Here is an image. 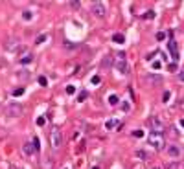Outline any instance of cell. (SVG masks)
<instances>
[{"label":"cell","mask_w":184,"mask_h":169,"mask_svg":"<svg viewBox=\"0 0 184 169\" xmlns=\"http://www.w3.org/2000/svg\"><path fill=\"white\" fill-rule=\"evenodd\" d=\"M37 81H39V85H40V86H46V85H48V79H46L44 76H40Z\"/></svg>","instance_id":"obj_22"},{"label":"cell","mask_w":184,"mask_h":169,"mask_svg":"<svg viewBox=\"0 0 184 169\" xmlns=\"http://www.w3.org/2000/svg\"><path fill=\"white\" fill-rule=\"evenodd\" d=\"M168 154H169V156H173V158H177V156L180 154V149H179L177 145H169V147H168Z\"/></svg>","instance_id":"obj_12"},{"label":"cell","mask_w":184,"mask_h":169,"mask_svg":"<svg viewBox=\"0 0 184 169\" xmlns=\"http://www.w3.org/2000/svg\"><path fill=\"white\" fill-rule=\"evenodd\" d=\"M111 64H112V57H111V55H107L103 61H101V66H103V68H109Z\"/></svg>","instance_id":"obj_17"},{"label":"cell","mask_w":184,"mask_h":169,"mask_svg":"<svg viewBox=\"0 0 184 169\" xmlns=\"http://www.w3.org/2000/svg\"><path fill=\"white\" fill-rule=\"evenodd\" d=\"M66 94H68V96H72V94H76V88H74L72 85H68V86H66Z\"/></svg>","instance_id":"obj_25"},{"label":"cell","mask_w":184,"mask_h":169,"mask_svg":"<svg viewBox=\"0 0 184 169\" xmlns=\"http://www.w3.org/2000/svg\"><path fill=\"white\" fill-rule=\"evenodd\" d=\"M22 112H24V107L20 103H11L6 107V114L9 118H18V116H22Z\"/></svg>","instance_id":"obj_4"},{"label":"cell","mask_w":184,"mask_h":169,"mask_svg":"<svg viewBox=\"0 0 184 169\" xmlns=\"http://www.w3.org/2000/svg\"><path fill=\"white\" fill-rule=\"evenodd\" d=\"M144 18H147V20H151V18H155V11H153V9H149V11H146V13H144Z\"/></svg>","instance_id":"obj_20"},{"label":"cell","mask_w":184,"mask_h":169,"mask_svg":"<svg viewBox=\"0 0 184 169\" xmlns=\"http://www.w3.org/2000/svg\"><path fill=\"white\" fill-rule=\"evenodd\" d=\"M160 66H162V64H160V61H155V63H153V68H155V70H158Z\"/></svg>","instance_id":"obj_35"},{"label":"cell","mask_w":184,"mask_h":169,"mask_svg":"<svg viewBox=\"0 0 184 169\" xmlns=\"http://www.w3.org/2000/svg\"><path fill=\"white\" fill-rule=\"evenodd\" d=\"M22 153L26 154V156H31V154H35V147L31 145V141H26V144H22Z\"/></svg>","instance_id":"obj_8"},{"label":"cell","mask_w":184,"mask_h":169,"mask_svg":"<svg viewBox=\"0 0 184 169\" xmlns=\"http://www.w3.org/2000/svg\"><path fill=\"white\" fill-rule=\"evenodd\" d=\"M99 81H101L99 76H94V77H92V85H99Z\"/></svg>","instance_id":"obj_32"},{"label":"cell","mask_w":184,"mask_h":169,"mask_svg":"<svg viewBox=\"0 0 184 169\" xmlns=\"http://www.w3.org/2000/svg\"><path fill=\"white\" fill-rule=\"evenodd\" d=\"M121 110L127 112V110H129V103H124V105H121Z\"/></svg>","instance_id":"obj_40"},{"label":"cell","mask_w":184,"mask_h":169,"mask_svg":"<svg viewBox=\"0 0 184 169\" xmlns=\"http://www.w3.org/2000/svg\"><path fill=\"white\" fill-rule=\"evenodd\" d=\"M116 57H118V59H125V53H124V52H118Z\"/></svg>","instance_id":"obj_39"},{"label":"cell","mask_w":184,"mask_h":169,"mask_svg":"<svg viewBox=\"0 0 184 169\" xmlns=\"http://www.w3.org/2000/svg\"><path fill=\"white\" fill-rule=\"evenodd\" d=\"M147 125H149V129H151V132H155V134L164 132V121L160 120V116H151L147 120Z\"/></svg>","instance_id":"obj_3"},{"label":"cell","mask_w":184,"mask_h":169,"mask_svg":"<svg viewBox=\"0 0 184 169\" xmlns=\"http://www.w3.org/2000/svg\"><path fill=\"white\" fill-rule=\"evenodd\" d=\"M92 169H99V167H98V165H96V167H92Z\"/></svg>","instance_id":"obj_43"},{"label":"cell","mask_w":184,"mask_h":169,"mask_svg":"<svg viewBox=\"0 0 184 169\" xmlns=\"http://www.w3.org/2000/svg\"><path fill=\"white\" fill-rule=\"evenodd\" d=\"M168 68L171 70V72H175V70H177V64H175V63H171V64H168Z\"/></svg>","instance_id":"obj_37"},{"label":"cell","mask_w":184,"mask_h":169,"mask_svg":"<svg viewBox=\"0 0 184 169\" xmlns=\"http://www.w3.org/2000/svg\"><path fill=\"white\" fill-rule=\"evenodd\" d=\"M65 48H68V50H74V48H77V44H72L70 40H66V42H65Z\"/></svg>","instance_id":"obj_24"},{"label":"cell","mask_w":184,"mask_h":169,"mask_svg":"<svg viewBox=\"0 0 184 169\" xmlns=\"http://www.w3.org/2000/svg\"><path fill=\"white\" fill-rule=\"evenodd\" d=\"M92 13H94V17L103 18V17L107 15V8H105V4H103V2H94V4H92Z\"/></svg>","instance_id":"obj_6"},{"label":"cell","mask_w":184,"mask_h":169,"mask_svg":"<svg viewBox=\"0 0 184 169\" xmlns=\"http://www.w3.org/2000/svg\"><path fill=\"white\" fill-rule=\"evenodd\" d=\"M22 18L24 20H31V11H28V9L22 11Z\"/></svg>","instance_id":"obj_23"},{"label":"cell","mask_w":184,"mask_h":169,"mask_svg":"<svg viewBox=\"0 0 184 169\" xmlns=\"http://www.w3.org/2000/svg\"><path fill=\"white\" fill-rule=\"evenodd\" d=\"M112 42L124 44L125 42V35H124V33H114V35H112Z\"/></svg>","instance_id":"obj_14"},{"label":"cell","mask_w":184,"mask_h":169,"mask_svg":"<svg viewBox=\"0 0 184 169\" xmlns=\"http://www.w3.org/2000/svg\"><path fill=\"white\" fill-rule=\"evenodd\" d=\"M147 141H149V145H151L153 149H156V151L164 149V145H166L164 134H155V132H151V134L147 136Z\"/></svg>","instance_id":"obj_2"},{"label":"cell","mask_w":184,"mask_h":169,"mask_svg":"<svg viewBox=\"0 0 184 169\" xmlns=\"http://www.w3.org/2000/svg\"><path fill=\"white\" fill-rule=\"evenodd\" d=\"M43 169H52L53 167V158L52 156H46V158H43Z\"/></svg>","instance_id":"obj_13"},{"label":"cell","mask_w":184,"mask_h":169,"mask_svg":"<svg viewBox=\"0 0 184 169\" xmlns=\"http://www.w3.org/2000/svg\"><path fill=\"white\" fill-rule=\"evenodd\" d=\"M70 8H72V9H79L81 4H79V2H70Z\"/></svg>","instance_id":"obj_31"},{"label":"cell","mask_w":184,"mask_h":169,"mask_svg":"<svg viewBox=\"0 0 184 169\" xmlns=\"http://www.w3.org/2000/svg\"><path fill=\"white\" fill-rule=\"evenodd\" d=\"M168 48H169V52H171V57H173L175 61H179V48H177V42H175V40H169V42H168Z\"/></svg>","instance_id":"obj_9"},{"label":"cell","mask_w":184,"mask_h":169,"mask_svg":"<svg viewBox=\"0 0 184 169\" xmlns=\"http://www.w3.org/2000/svg\"><path fill=\"white\" fill-rule=\"evenodd\" d=\"M180 125H182V127H184V120H180Z\"/></svg>","instance_id":"obj_42"},{"label":"cell","mask_w":184,"mask_h":169,"mask_svg":"<svg viewBox=\"0 0 184 169\" xmlns=\"http://www.w3.org/2000/svg\"><path fill=\"white\" fill-rule=\"evenodd\" d=\"M46 39H48V35H46V33H43V35H39V37L35 39V44H43Z\"/></svg>","instance_id":"obj_19"},{"label":"cell","mask_w":184,"mask_h":169,"mask_svg":"<svg viewBox=\"0 0 184 169\" xmlns=\"http://www.w3.org/2000/svg\"><path fill=\"white\" fill-rule=\"evenodd\" d=\"M118 101H120L118 96H114V94H112V96H109V105H112V107H114V105H118Z\"/></svg>","instance_id":"obj_18"},{"label":"cell","mask_w":184,"mask_h":169,"mask_svg":"<svg viewBox=\"0 0 184 169\" xmlns=\"http://www.w3.org/2000/svg\"><path fill=\"white\" fill-rule=\"evenodd\" d=\"M48 140H50V145L53 149H59L63 145V132H61L59 127H52L50 132H48Z\"/></svg>","instance_id":"obj_1"},{"label":"cell","mask_w":184,"mask_h":169,"mask_svg":"<svg viewBox=\"0 0 184 169\" xmlns=\"http://www.w3.org/2000/svg\"><path fill=\"white\" fill-rule=\"evenodd\" d=\"M9 169H22V167H20V165H15V164H11V165H9Z\"/></svg>","instance_id":"obj_41"},{"label":"cell","mask_w":184,"mask_h":169,"mask_svg":"<svg viewBox=\"0 0 184 169\" xmlns=\"http://www.w3.org/2000/svg\"><path fill=\"white\" fill-rule=\"evenodd\" d=\"M114 66H116V70H118L120 74H129V64H127L125 59H118V57H116V63H114Z\"/></svg>","instance_id":"obj_7"},{"label":"cell","mask_w":184,"mask_h":169,"mask_svg":"<svg viewBox=\"0 0 184 169\" xmlns=\"http://www.w3.org/2000/svg\"><path fill=\"white\" fill-rule=\"evenodd\" d=\"M87 96H88L87 92H81L79 96H77V101H85V99H87Z\"/></svg>","instance_id":"obj_30"},{"label":"cell","mask_w":184,"mask_h":169,"mask_svg":"<svg viewBox=\"0 0 184 169\" xmlns=\"http://www.w3.org/2000/svg\"><path fill=\"white\" fill-rule=\"evenodd\" d=\"M133 136H136V138H142V136H144V131H134V132H133Z\"/></svg>","instance_id":"obj_33"},{"label":"cell","mask_w":184,"mask_h":169,"mask_svg":"<svg viewBox=\"0 0 184 169\" xmlns=\"http://www.w3.org/2000/svg\"><path fill=\"white\" fill-rule=\"evenodd\" d=\"M22 94H24V88H15V90H13V96H22Z\"/></svg>","instance_id":"obj_26"},{"label":"cell","mask_w":184,"mask_h":169,"mask_svg":"<svg viewBox=\"0 0 184 169\" xmlns=\"http://www.w3.org/2000/svg\"><path fill=\"white\" fill-rule=\"evenodd\" d=\"M134 156H136V158H140V160H146V158H147V154H146L144 151H136V153H134Z\"/></svg>","instance_id":"obj_21"},{"label":"cell","mask_w":184,"mask_h":169,"mask_svg":"<svg viewBox=\"0 0 184 169\" xmlns=\"http://www.w3.org/2000/svg\"><path fill=\"white\" fill-rule=\"evenodd\" d=\"M151 169H160V167H151Z\"/></svg>","instance_id":"obj_44"},{"label":"cell","mask_w":184,"mask_h":169,"mask_svg":"<svg viewBox=\"0 0 184 169\" xmlns=\"http://www.w3.org/2000/svg\"><path fill=\"white\" fill-rule=\"evenodd\" d=\"M164 169H180V162H168V164L164 165Z\"/></svg>","instance_id":"obj_16"},{"label":"cell","mask_w":184,"mask_h":169,"mask_svg":"<svg viewBox=\"0 0 184 169\" xmlns=\"http://www.w3.org/2000/svg\"><path fill=\"white\" fill-rule=\"evenodd\" d=\"M156 39H158V40H164V39H166V33L158 31V33H156Z\"/></svg>","instance_id":"obj_34"},{"label":"cell","mask_w":184,"mask_h":169,"mask_svg":"<svg viewBox=\"0 0 184 169\" xmlns=\"http://www.w3.org/2000/svg\"><path fill=\"white\" fill-rule=\"evenodd\" d=\"M33 147H35V151H39V149H40V145H39V138H37V136L33 138Z\"/></svg>","instance_id":"obj_29"},{"label":"cell","mask_w":184,"mask_h":169,"mask_svg":"<svg viewBox=\"0 0 184 169\" xmlns=\"http://www.w3.org/2000/svg\"><path fill=\"white\" fill-rule=\"evenodd\" d=\"M6 50H8V52H13V53H17V52H24V46L20 44V40H18V39H9L8 42H6Z\"/></svg>","instance_id":"obj_5"},{"label":"cell","mask_w":184,"mask_h":169,"mask_svg":"<svg viewBox=\"0 0 184 169\" xmlns=\"http://www.w3.org/2000/svg\"><path fill=\"white\" fill-rule=\"evenodd\" d=\"M179 81H180V83H184V70L179 72Z\"/></svg>","instance_id":"obj_36"},{"label":"cell","mask_w":184,"mask_h":169,"mask_svg":"<svg viewBox=\"0 0 184 169\" xmlns=\"http://www.w3.org/2000/svg\"><path fill=\"white\" fill-rule=\"evenodd\" d=\"M33 61V53H26L24 57H20V64H30Z\"/></svg>","instance_id":"obj_15"},{"label":"cell","mask_w":184,"mask_h":169,"mask_svg":"<svg viewBox=\"0 0 184 169\" xmlns=\"http://www.w3.org/2000/svg\"><path fill=\"white\" fill-rule=\"evenodd\" d=\"M147 83L151 85V86L160 85V83H162V77H160V76H147Z\"/></svg>","instance_id":"obj_11"},{"label":"cell","mask_w":184,"mask_h":169,"mask_svg":"<svg viewBox=\"0 0 184 169\" xmlns=\"http://www.w3.org/2000/svg\"><path fill=\"white\" fill-rule=\"evenodd\" d=\"M169 98H171V92H168V90H166L164 94H162V101H168Z\"/></svg>","instance_id":"obj_27"},{"label":"cell","mask_w":184,"mask_h":169,"mask_svg":"<svg viewBox=\"0 0 184 169\" xmlns=\"http://www.w3.org/2000/svg\"><path fill=\"white\" fill-rule=\"evenodd\" d=\"M44 123H46V120H44L43 116H39V118H37V125H39V127H43Z\"/></svg>","instance_id":"obj_28"},{"label":"cell","mask_w":184,"mask_h":169,"mask_svg":"<svg viewBox=\"0 0 184 169\" xmlns=\"http://www.w3.org/2000/svg\"><path fill=\"white\" fill-rule=\"evenodd\" d=\"M105 129H107V131H112V129H118V131H120V129H121V123H118L116 120H107V121H105Z\"/></svg>","instance_id":"obj_10"},{"label":"cell","mask_w":184,"mask_h":169,"mask_svg":"<svg viewBox=\"0 0 184 169\" xmlns=\"http://www.w3.org/2000/svg\"><path fill=\"white\" fill-rule=\"evenodd\" d=\"M179 109L184 110V98H180V101H179Z\"/></svg>","instance_id":"obj_38"}]
</instances>
